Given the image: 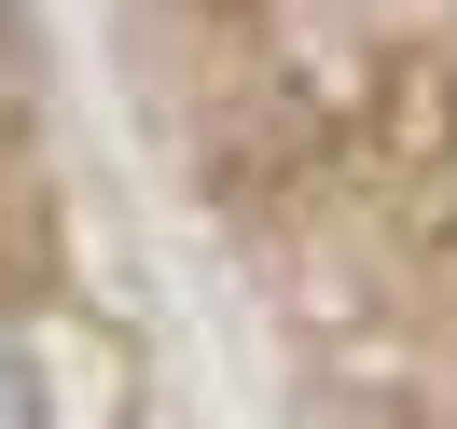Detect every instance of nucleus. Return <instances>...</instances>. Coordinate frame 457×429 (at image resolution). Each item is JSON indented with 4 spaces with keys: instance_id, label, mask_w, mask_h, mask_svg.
Instances as JSON below:
<instances>
[{
    "instance_id": "nucleus-1",
    "label": "nucleus",
    "mask_w": 457,
    "mask_h": 429,
    "mask_svg": "<svg viewBox=\"0 0 457 429\" xmlns=\"http://www.w3.org/2000/svg\"><path fill=\"white\" fill-rule=\"evenodd\" d=\"M0 429H42V374H29L14 333H0Z\"/></svg>"
}]
</instances>
